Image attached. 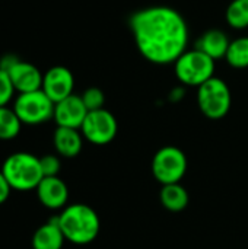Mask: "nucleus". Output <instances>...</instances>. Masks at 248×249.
I'll use <instances>...</instances> for the list:
<instances>
[{"label": "nucleus", "mask_w": 248, "mask_h": 249, "mask_svg": "<svg viewBox=\"0 0 248 249\" xmlns=\"http://www.w3.org/2000/svg\"><path fill=\"white\" fill-rule=\"evenodd\" d=\"M137 51L156 66L174 64L187 50L189 25L184 16L170 6L139 9L129 19Z\"/></svg>", "instance_id": "nucleus-1"}, {"label": "nucleus", "mask_w": 248, "mask_h": 249, "mask_svg": "<svg viewBox=\"0 0 248 249\" xmlns=\"http://www.w3.org/2000/svg\"><path fill=\"white\" fill-rule=\"evenodd\" d=\"M57 223L66 241L75 245H88L99 233L101 222L96 212L82 203L70 204L57 216Z\"/></svg>", "instance_id": "nucleus-2"}, {"label": "nucleus", "mask_w": 248, "mask_h": 249, "mask_svg": "<svg viewBox=\"0 0 248 249\" xmlns=\"http://www.w3.org/2000/svg\"><path fill=\"white\" fill-rule=\"evenodd\" d=\"M1 172L12 190L18 191L35 190L44 178L39 158L26 152H18L7 156L1 165Z\"/></svg>", "instance_id": "nucleus-3"}, {"label": "nucleus", "mask_w": 248, "mask_h": 249, "mask_svg": "<svg viewBox=\"0 0 248 249\" xmlns=\"http://www.w3.org/2000/svg\"><path fill=\"white\" fill-rule=\"evenodd\" d=\"M215 60L197 48L186 50L174 63V73L183 86L199 88L215 76Z\"/></svg>", "instance_id": "nucleus-4"}, {"label": "nucleus", "mask_w": 248, "mask_h": 249, "mask_svg": "<svg viewBox=\"0 0 248 249\" xmlns=\"http://www.w3.org/2000/svg\"><path fill=\"white\" fill-rule=\"evenodd\" d=\"M232 105V95L228 83L213 76L197 88V107L209 120H222Z\"/></svg>", "instance_id": "nucleus-5"}, {"label": "nucleus", "mask_w": 248, "mask_h": 249, "mask_svg": "<svg viewBox=\"0 0 248 249\" xmlns=\"http://www.w3.org/2000/svg\"><path fill=\"white\" fill-rule=\"evenodd\" d=\"M54 102L44 93L42 89L19 93L15 99L13 109L22 124L38 125L50 121L54 117Z\"/></svg>", "instance_id": "nucleus-6"}, {"label": "nucleus", "mask_w": 248, "mask_h": 249, "mask_svg": "<svg viewBox=\"0 0 248 249\" xmlns=\"http://www.w3.org/2000/svg\"><path fill=\"white\" fill-rule=\"evenodd\" d=\"M187 158L175 146L161 147L152 159V174L161 185L180 182L187 172Z\"/></svg>", "instance_id": "nucleus-7"}, {"label": "nucleus", "mask_w": 248, "mask_h": 249, "mask_svg": "<svg viewBox=\"0 0 248 249\" xmlns=\"http://www.w3.org/2000/svg\"><path fill=\"white\" fill-rule=\"evenodd\" d=\"M80 133L89 143L105 146L115 139L118 133V123L114 114L105 108L89 111L80 127Z\"/></svg>", "instance_id": "nucleus-8"}, {"label": "nucleus", "mask_w": 248, "mask_h": 249, "mask_svg": "<svg viewBox=\"0 0 248 249\" xmlns=\"http://www.w3.org/2000/svg\"><path fill=\"white\" fill-rule=\"evenodd\" d=\"M41 89L54 104H57L73 95L75 76L64 66H53L44 73Z\"/></svg>", "instance_id": "nucleus-9"}, {"label": "nucleus", "mask_w": 248, "mask_h": 249, "mask_svg": "<svg viewBox=\"0 0 248 249\" xmlns=\"http://www.w3.org/2000/svg\"><path fill=\"white\" fill-rule=\"evenodd\" d=\"M88 109L79 95H70L64 98L63 101L57 102L54 105V117L57 127H67V128H76L80 130L86 115Z\"/></svg>", "instance_id": "nucleus-10"}, {"label": "nucleus", "mask_w": 248, "mask_h": 249, "mask_svg": "<svg viewBox=\"0 0 248 249\" xmlns=\"http://www.w3.org/2000/svg\"><path fill=\"white\" fill-rule=\"evenodd\" d=\"M35 190L39 203L51 210L63 209L69 200V188L58 177H44Z\"/></svg>", "instance_id": "nucleus-11"}, {"label": "nucleus", "mask_w": 248, "mask_h": 249, "mask_svg": "<svg viewBox=\"0 0 248 249\" xmlns=\"http://www.w3.org/2000/svg\"><path fill=\"white\" fill-rule=\"evenodd\" d=\"M9 79L13 85L15 92L26 93L39 90L42 88V77L44 74L39 71V69L28 61L19 60L9 71Z\"/></svg>", "instance_id": "nucleus-12"}, {"label": "nucleus", "mask_w": 248, "mask_h": 249, "mask_svg": "<svg viewBox=\"0 0 248 249\" xmlns=\"http://www.w3.org/2000/svg\"><path fill=\"white\" fill-rule=\"evenodd\" d=\"M56 152L67 159L76 158L83 147V136L80 130L67 128V127H57L53 136Z\"/></svg>", "instance_id": "nucleus-13"}, {"label": "nucleus", "mask_w": 248, "mask_h": 249, "mask_svg": "<svg viewBox=\"0 0 248 249\" xmlns=\"http://www.w3.org/2000/svg\"><path fill=\"white\" fill-rule=\"evenodd\" d=\"M229 42L231 39L224 31L213 28V29H208L206 32H203V35L196 41L194 48L200 50L202 53H205L206 55L218 61V60L225 58Z\"/></svg>", "instance_id": "nucleus-14"}, {"label": "nucleus", "mask_w": 248, "mask_h": 249, "mask_svg": "<svg viewBox=\"0 0 248 249\" xmlns=\"http://www.w3.org/2000/svg\"><path fill=\"white\" fill-rule=\"evenodd\" d=\"M66 238L57 223V217L39 226L32 236L34 249H61Z\"/></svg>", "instance_id": "nucleus-15"}, {"label": "nucleus", "mask_w": 248, "mask_h": 249, "mask_svg": "<svg viewBox=\"0 0 248 249\" xmlns=\"http://www.w3.org/2000/svg\"><path fill=\"white\" fill-rule=\"evenodd\" d=\"M159 201L162 207H165L168 212L180 213L189 206L190 197L187 190L180 182H177V184L162 185L159 193Z\"/></svg>", "instance_id": "nucleus-16"}, {"label": "nucleus", "mask_w": 248, "mask_h": 249, "mask_svg": "<svg viewBox=\"0 0 248 249\" xmlns=\"http://www.w3.org/2000/svg\"><path fill=\"white\" fill-rule=\"evenodd\" d=\"M225 61L228 66L237 70L248 69V36H238L231 39L229 47L225 54Z\"/></svg>", "instance_id": "nucleus-17"}, {"label": "nucleus", "mask_w": 248, "mask_h": 249, "mask_svg": "<svg viewBox=\"0 0 248 249\" xmlns=\"http://www.w3.org/2000/svg\"><path fill=\"white\" fill-rule=\"evenodd\" d=\"M225 19L229 28L243 31L248 28V0H232L227 10Z\"/></svg>", "instance_id": "nucleus-18"}, {"label": "nucleus", "mask_w": 248, "mask_h": 249, "mask_svg": "<svg viewBox=\"0 0 248 249\" xmlns=\"http://www.w3.org/2000/svg\"><path fill=\"white\" fill-rule=\"evenodd\" d=\"M22 123L13 108L0 107V140H12L20 133Z\"/></svg>", "instance_id": "nucleus-19"}, {"label": "nucleus", "mask_w": 248, "mask_h": 249, "mask_svg": "<svg viewBox=\"0 0 248 249\" xmlns=\"http://www.w3.org/2000/svg\"><path fill=\"white\" fill-rule=\"evenodd\" d=\"M85 107L88 111H96V109H102L105 105V95L99 88H88L82 95H80Z\"/></svg>", "instance_id": "nucleus-20"}, {"label": "nucleus", "mask_w": 248, "mask_h": 249, "mask_svg": "<svg viewBox=\"0 0 248 249\" xmlns=\"http://www.w3.org/2000/svg\"><path fill=\"white\" fill-rule=\"evenodd\" d=\"M39 163L44 177H58V172L61 169V162L56 155H45L39 158Z\"/></svg>", "instance_id": "nucleus-21"}, {"label": "nucleus", "mask_w": 248, "mask_h": 249, "mask_svg": "<svg viewBox=\"0 0 248 249\" xmlns=\"http://www.w3.org/2000/svg\"><path fill=\"white\" fill-rule=\"evenodd\" d=\"M15 93L13 85L9 79V74L3 70H0V107L7 105V102L12 99Z\"/></svg>", "instance_id": "nucleus-22"}, {"label": "nucleus", "mask_w": 248, "mask_h": 249, "mask_svg": "<svg viewBox=\"0 0 248 249\" xmlns=\"http://www.w3.org/2000/svg\"><path fill=\"white\" fill-rule=\"evenodd\" d=\"M20 58L16 55V54H4V55H1V58H0V70H3V71H9L18 61H19Z\"/></svg>", "instance_id": "nucleus-23"}, {"label": "nucleus", "mask_w": 248, "mask_h": 249, "mask_svg": "<svg viewBox=\"0 0 248 249\" xmlns=\"http://www.w3.org/2000/svg\"><path fill=\"white\" fill-rule=\"evenodd\" d=\"M10 191H12V187L9 185L7 179L4 178L3 172L0 171V204L7 201V198L10 196Z\"/></svg>", "instance_id": "nucleus-24"}]
</instances>
